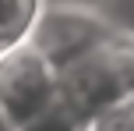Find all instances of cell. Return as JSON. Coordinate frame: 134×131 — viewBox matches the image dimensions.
I'll return each instance as SVG.
<instances>
[{"instance_id":"1","label":"cell","mask_w":134,"mask_h":131,"mask_svg":"<svg viewBox=\"0 0 134 131\" xmlns=\"http://www.w3.org/2000/svg\"><path fill=\"white\" fill-rule=\"evenodd\" d=\"M57 99L60 75L28 39L0 50V113L14 131L32 128Z\"/></svg>"},{"instance_id":"2","label":"cell","mask_w":134,"mask_h":131,"mask_svg":"<svg viewBox=\"0 0 134 131\" xmlns=\"http://www.w3.org/2000/svg\"><path fill=\"white\" fill-rule=\"evenodd\" d=\"M25 39L60 75L81 57H88L92 50L116 39V32L99 18V11H88V7H42Z\"/></svg>"},{"instance_id":"3","label":"cell","mask_w":134,"mask_h":131,"mask_svg":"<svg viewBox=\"0 0 134 131\" xmlns=\"http://www.w3.org/2000/svg\"><path fill=\"white\" fill-rule=\"evenodd\" d=\"M39 11H42V0H0V50L25 39Z\"/></svg>"},{"instance_id":"4","label":"cell","mask_w":134,"mask_h":131,"mask_svg":"<svg viewBox=\"0 0 134 131\" xmlns=\"http://www.w3.org/2000/svg\"><path fill=\"white\" fill-rule=\"evenodd\" d=\"M106 0H42V7H88V11H99Z\"/></svg>"},{"instance_id":"5","label":"cell","mask_w":134,"mask_h":131,"mask_svg":"<svg viewBox=\"0 0 134 131\" xmlns=\"http://www.w3.org/2000/svg\"><path fill=\"white\" fill-rule=\"evenodd\" d=\"M0 131H14V128H11V120H7L4 113H0Z\"/></svg>"}]
</instances>
